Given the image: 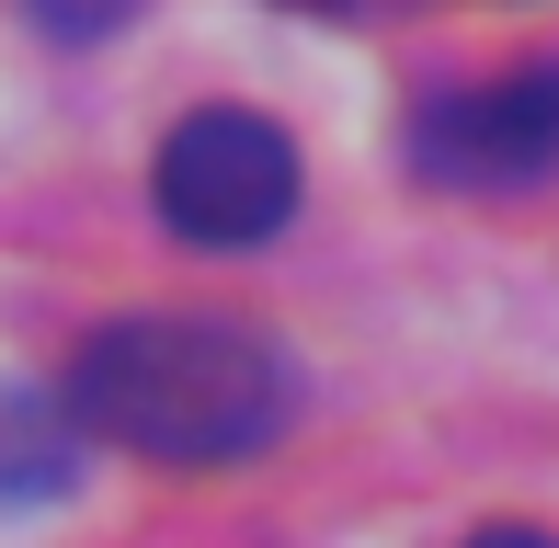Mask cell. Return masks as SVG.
Listing matches in <instances>:
<instances>
[{"instance_id": "6da1fadb", "label": "cell", "mask_w": 559, "mask_h": 548, "mask_svg": "<svg viewBox=\"0 0 559 548\" xmlns=\"http://www.w3.org/2000/svg\"><path fill=\"white\" fill-rule=\"evenodd\" d=\"M69 422L160 468H228V457H263L297 422V366L251 320L138 309L69 355Z\"/></svg>"}, {"instance_id": "7a4b0ae2", "label": "cell", "mask_w": 559, "mask_h": 548, "mask_svg": "<svg viewBox=\"0 0 559 548\" xmlns=\"http://www.w3.org/2000/svg\"><path fill=\"white\" fill-rule=\"evenodd\" d=\"M423 183L445 194H525L559 171V58H525L502 69V81H445L412 104V127H400Z\"/></svg>"}, {"instance_id": "3957f363", "label": "cell", "mask_w": 559, "mask_h": 548, "mask_svg": "<svg viewBox=\"0 0 559 548\" xmlns=\"http://www.w3.org/2000/svg\"><path fill=\"white\" fill-rule=\"evenodd\" d=\"M160 217L194 240V252H251L297 217V138L263 127V115L217 104V115H183L160 138Z\"/></svg>"}, {"instance_id": "277c9868", "label": "cell", "mask_w": 559, "mask_h": 548, "mask_svg": "<svg viewBox=\"0 0 559 548\" xmlns=\"http://www.w3.org/2000/svg\"><path fill=\"white\" fill-rule=\"evenodd\" d=\"M138 0H35V23L46 35H104V23H126Z\"/></svg>"}, {"instance_id": "5b68a950", "label": "cell", "mask_w": 559, "mask_h": 548, "mask_svg": "<svg viewBox=\"0 0 559 548\" xmlns=\"http://www.w3.org/2000/svg\"><path fill=\"white\" fill-rule=\"evenodd\" d=\"M468 548H559L548 526H491V537H468Z\"/></svg>"}, {"instance_id": "8992f818", "label": "cell", "mask_w": 559, "mask_h": 548, "mask_svg": "<svg viewBox=\"0 0 559 548\" xmlns=\"http://www.w3.org/2000/svg\"><path fill=\"white\" fill-rule=\"evenodd\" d=\"M286 12H332L343 23V12H389V0H286Z\"/></svg>"}]
</instances>
